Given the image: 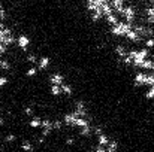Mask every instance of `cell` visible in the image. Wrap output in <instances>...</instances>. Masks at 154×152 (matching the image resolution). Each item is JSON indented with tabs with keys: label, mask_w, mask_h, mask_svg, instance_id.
<instances>
[{
	"label": "cell",
	"mask_w": 154,
	"mask_h": 152,
	"mask_svg": "<svg viewBox=\"0 0 154 152\" xmlns=\"http://www.w3.org/2000/svg\"><path fill=\"white\" fill-rule=\"evenodd\" d=\"M17 37L14 34V30L11 27H6L3 21H0V45L9 48L15 43Z\"/></svg>",
	"instance_id": "cell-1"
},
{
	"label": "cell",
	"mask_w": 154,
	"mask_h": 152,
	"mask_svg": "<svg viewBox=\"0 0 154 152\" xmlns=\"http://www.w3.org/2000/svg\"><path fill=\"white\" fill-rule=\"evenodd\" d=\"M132 24L126 22V21H118L117 24L111 25V33L115 34V36H126V33L129 30H132Z\"/></svg>",
	"instance_id": "cell-2"
},
{
	"label": "cell",
	"mask_w": 154,
	"mask_h": 152,
	"mask_svg": "<svg viewBox=\"0 0 154 152\" xmlns=\"http://www.w3.org/2000/svg\"><path fill=\"white\" fill-rule=\"evenodd\" d=\"M120 15L126 19V22H129V24L133 25V21H135V18H136V9H135V6L127 4V6L123 7V10L120 12Z\"/></svg>",
	"instance_id": "cell-3"
},
{
	"label": "cell",
	"mask_w": 154,
	"mask_h": 152,
	"mask_svg": "<svg viewBox=\"0 0 154 152\" xmlns=\"http://www.w3.org/2000/svg\"><path fill=\"white\" fill-rule=\"evenodd\" d=\"M52 130H54L52 119H50V118H42V122H41V136H44V137L50 136Z\"/></svg>",
	"instance_id": "cell-4"
},
{
	"label": "cell",
	"mask_w": 154,
	"mask_h": 152,
	"mask_svg": "<svg viewBox=\"0 0 154 152\" xmlns=\"http://www.w3.org/2000/svg\"><path fill=\"white\" fill-rule=\"evenodd\" d=\"M73 112H75L79 118H90L88 110H87V104L82 100H78L75 103V110H73Z\"/></svg>",
	"instance_id": "cell-5"
},
{
	"label": "cell",
	"mask_w": 154,
	"mask_h": 152,
	"mask_svg": "<svg viewBox=\"0 0 154 152\" xmlns=\"http://www.w3.org/2000/svg\"><path fill=\"white\" fill-rule=\"evenodd\" d=\"M48 81H50V85H63L64 84V75L54 70L48 76Z\"/></svg>",
	"instance_id": "cell-6"
},
{
	"label": "cell",
	"mask_w": 154,
	"mask_h": 152,
	"mask_svg": "<svg viewBox=\"0 0 154 152\" xmlns=\"http://www.w3.org/2000/svg\"><path fill=\"white\" fill-rule=\"evenodd\" d=\"M15 42H17L18 48L23 51H27L29 46H30V43H32V40H30V37H29L27 34H18V37H17Z\"/></svg>",
	"instance_id": "cell-7"
},
{
	"label": "cell",
	"mask_w": 154,
	"mask_h": 152,
	"mask_svg": "<svg viewBox=\"0 0 154 152\" xmlns=\"http://www.w3.org/2000/svg\"><path fill=\"white\" fill-rule=\"evenodd\" d=\"M50 63H51V58H50L48 55H42V57H39V58H38V64H36L38 72L47 70L48 66H50Z\"/></svg>",
	"instance_id": "cell-8"
},
{
	"label": "cell",
	"mask_w": 154,
	"mask_h": 152,
	"mask_svg": "<svg viewBox=\"0 0 154 152\" xmlns=\"http://www.w3.org/2000/svg\"><path fill=\"white\" fill-rule=\"evenodd\" d=\"M145 79H147V75L144 72H136L135 73V85H138V87L145 85Z\"/></svg>",
	"instance_id": "cell-9"
},
{
	"label": "cell",
	"mask_w": 154,
	"mask_h": 152,
	"mask_svg": "<svg viewBox=\"0 0 154 152\" xmlns=\"http://www.w3.org/2000/svg\"><path fill=\"white\" fill-rule=\"evenodd\" d=\"M126 37L130 39V40H133V42H142V40H144V37H141V36L133 30V27H132V30H129V31L126 33Z\"/></svg>",
	"instance_id": "cell-10"
},
{
	"label": "cell",
	"mask_w": 154,
	"mask_h": 152,
	"mask_svg": "<svg viewBox=\"0 0 154 152\" xmlns=\"http://www.w3.org/2000/svg\"><path fill=\"white\" fill-rule=\"evenodd\" d=\"M109 137H108V134L106 133H100L99 136H97V146H108V143H109Z\"/></svg>",
	"instance_id": "cell-11"
},
{
	"label": "cell",
	"mask_w": 154,
	"mask_h": 152,
	"mask_svg": "<svg viewBox=\"0 0 154 152\" xmlns=\"http://www.w3.org/2000/svg\"><path fill=\"white\" fill-rule=\"evenodd\" d=\"M109 4H111V7H112L114 12H121L123 7H124V1L123 0H112Z\"/></svg>",
	"instance_id": "cell-12"
},
{
	"label": "cell",
	"mask_w": 154,
	"mask_h": 152,
	"mask_svg": "<svg viewBox=\"0 0 154 152\" xmlns=\"http://www.w3.org/2000/svg\"><path fill=\"white\" fill-rule=\"evenodd\" d=\"M38 58H39V57H38L35 52H29V54L26 55V60H24V61H26L27 64H30V66H36V64H38Z\"/></svg>",
	"instance_id": "cell-13"
},
{
	"label": "cell",
	"mask_w": 154,
	"mask_h": 152,
	"mask_svg": "<svg viewBox=\"0 0 154 152\" xmlns=\"http://www.w3.org/2000/svg\"><path fill=\"white\" fill-rule=\"evenodd\" d=\"M20 146H21V149L24 152H33L35 151V145L32 143V140H23Z\"/></svg>",
	"instance_id": "cell-14"
},
{
	"label": "cell",
	"mask_w": 154,
	"mask_h": 152,
	"mask_svg": "<svg viewBox=\"0 0 154 152\" xmlns=\"http://www.w3.org/2000/svg\"><path fill=\"white\" fill-rule=\"evenodd\" d=\"M41 122H42V118L41 116H32L30 118V121H29V124H30V127L32 128H41Z\"/></svg>",
	"instance_id": "cell-15"
},
{
	"label": "cell",
	"mask_w": 154,
	"mask_h": 152,
	"mask_svg": "<svg viewBox=\"0 0 154 152\" xmlns=\"http://www.w3.org/2000/svg\"><path fill=\"white\" fill-rule=\"evenodd\" d=\"M114 51H115V54H117L121 60L127 55V49H126V46H124V45H117V46L114 48Z\"/></svg>",
	"instance_id": "cell-16"
},
{
	"label": "cell",
	"mask_w": 154,
	"mask_h": 152,
	"mask_svg": "<svg viewBox=\"0 0 154 152\" xmlns=\"http://www.w3.org/2000/svg\"><path fill=\"white\" fill-rule=\"evenodd\" d=\"M23 112H24V115H27V116H35V103H32V104H26L24 107H23Z\"/></svg>",
	"instance_id": "cell-17"
},
{
	"label": "cell",
	"mask_w": 154,
	"mask_h": 152,
	"mask_svg": "<svg viewBox=\"0 0 154 152\" xmlns=\"http://www.w3.org/2000/svg\"><path fill=\"white\" fill-rule=\"evenodd\" d=\"M141 69H145V70H154V60L153 58H147V60L141 64Z\"/></svg>",
	"instance_id": "cell-18"
},
{
	"label": "cell",
	"mask_w": 154,
	"mask_h": 152,
	"mask_svg": "<svg viewBox=\"0 0 154 152\" xmlns=\"http://www.w3.org/2000/svg\"><path fill=\"white\" fill-rule=\"evenodd\" d=\"M105 18H106V21H108L111 25H114V24H117V22L120 21V19H118V15H117L115 12H111V13H109V15H106Z\"/></svg>",
	"instance_id": "cell-19"
},
{
	"label": "cell",
	"mask_w": 154,
	"mask_h": 152,
	"mask_svg": "<svg viewBox=\"0 0 154 152\" xmlns=\"http://www.w3.org/2000/svg\"><path fill=\"white\" fill-rule=\"evenodd\" d=\"M61 87V93L63 94H66V96H72L73 94V88H72V85L70 84H63V85H60Z\"/></svg>",
	"instance_id": "cell-20"
},
{
	"label": "cell",
	"mask_w": 154,
	"mask_h": 152,
	"mask_svg": "<svg viewBox=\"0 0 154 152\" xmlns=\"http://www.w3.org/2000/svg\"><path fill=\"white\" fill-rule=\"evenodd\" d=\"M50 93H51V96H55V97H58V96L63 94L60 85H50Z\"/></svg>",
	"instance_id": "cell-21"
},
{
	"label": "cell",
	"mask_w": 154,
	"mask_h": 152,
	"mask_svg": "<svg viewBox=\"0 0 154 152\" xmlns=\"http://www.w3.org/2000/svg\"><path fill=\"white\" fill-rule=\"evenodd\" d=\"M24 75H26L27 78H33V76H36V75H38V69H36V66H29Z\"/></svg>",
	"instance_id": "cell-22"
},
{
	"label": "cell",
	"mask_w": 154,
	"mask_h": 152,
	"mask_svg": "<svg viewBox=\"0 0 154 152\" xmlns=\"http://www.w3.org/2000/svg\"><path fill=\"white\" fill-rule=\"evenodd\" d=\"M11 61L9 60H6V58H2L0 60V70H5V72H8V70H11Z\"/></svg>",
	"instance_id": "cell-23"
},
{
	"label": "cell",
	"mask_w": 154,
	"mask_h": 152,
	"mask_svg": "<svg viewBox=\"0 0 154 152\" xmlns=\"http://www.w3.org/2000/svg\"><path fill=\"white\" fill-rule=\"evenodd\" d=\"M17 142V134L15 133H8L5 136V143H14Z\"/></svg>",
	"instance_id": "cell-24"
},
{
	"label": "cell",
	"mask_w": 154,
	"mask_h": 152,
	"mask_svg": "<svg viewBox=\"0 0 154 152\" xmlns=\"http://www.w3.org/2000/svg\"><path fill=\"white\" fill-rule=\"evenodd\" d=\"M52 127H54V130H61L63 128V121L61 119H55V121H52Z\"/></svg>",
	"instance_id": "cell-25"
},
{
	"label": "cell",
	"mask_w": 154,
	"mask_h": 152,
	"mask_svg": "<svg viewBox=\"0 0 154 152\" xmlns=\"http://www.w3.org/2000/svg\"><path fill=\"white\" fill-rule=\"evenodd\" d=\"M145 85H148V87L154 85V73H148V75H147V79H145Z\"/></svg>",
	"instance_id": "cell-26"
},
{
	"label": "cell",
	"mask_w": 154,
	"mask_h": 152,
	"mask_svg": "<svg viewBox=\"0 0 154 152\" xmlns=\"http://www.w3.org/2000/svg\"><path fill=\"white\" fill-rule=\"evenodd\" d=\"M8 84H9V78L6 75H0V88H3Z\"/></svg>",
	"instance_id": "cell-27"
},
{
	"label": "cell",
	"mask_w": 154,
	"mask_h": 152,
	"mask_svg": "<svg viewBox=\"0 0 154 152\" xmlns=\"http://www.w3.org/2000/svg\"><path fill=\"white\" fill-rule=\"evenodd\" d=\"M145 46H147V49L154 48V37H147L145 39Z\"/></svg>",
	"instance_id": "cell-28"
},
{
	"label": "cell",
	"mask_w": 154,
	"mask_h": 152,
	"mask_svg": "<svg viewBox=\"0 0 154 152\" xmlns=\"http://www.w3.org/2000/svg\"><path fill=\"white\" fill-rule=\"evenodd\" d=\"M145 97L147 99H154V85L148 87V91L145 93Z\"/></svg>",
	"instance_id": "cell-29"
},
{
	"label": "cell",
	"mask_w": 154,
	"mask_h": 152,
	"mask_svg": "<svg viewBox=\"0 0 154 152\" xmlns=\"http://www.w3.org/2000/svg\"><path fill=\"white\" fill-rule=\"evenodd\" d=\"M106 148H109V149H115L117 151V148H118V142L114 139V140H109V143H108V146Z\"/></svg>",
	"instance_id": "cell-30"
},
{
	"label": "cell",
	"mask_w": 154,
	"mask_h": 152,
	"mask_svg": "<svg viewBox=\"0 0 154 152\" xmlns=\"http://www.w3.org/2000/svg\"><path fill=\"white\" fill-rule=\"evenodd\" d=\"M6 18V9L3 7V4L0 3V21H3Z\"/></svg>",
	"instance_id": "cell-31"
},
{
	"label": "cell",
	"mask_w": 154,
	"mask_h": 152,
	"mask_svg": "<svg viewBox=\"0 0 154 152\" xmlns=\"http://www.w3.org/2000/svg\"><path fill=\"white\" fill-rule=\"evenodd\" d=\"M145 13H147V16H154V1L148 9H145Z\"/></svg>",
	"instance_id": "cell-32"
},
{
	"label": "cell",
	"mask_w": 154,
	"mask_h": 152,
	"mask_svg": "<svg viewBox=\"0 0 154 152\" xmlns=\"http://www.w3.org/2000/svg\"><path fill=\"white\" fill-rule=\"evenodd\" d=\"M75 142H76V139H75V137H72V136L66 137V145H75Z\"/></svg>",
	"instance_id": "cell-33"
},
{
	"label": "cell",
	"mask_w": 154,
	"mask_h": 152,
	"mask_svg": "<svg viewBox=\"0 0 154 152\" xmlns=\"http://www.w3.org/2000/svg\"><path fill=\"white\" fill-rule=\"evenodd\" d=\"M6 51H8V48H6V46H3V45H0V60L3 58V55L6 54Z\"/></svg>",
	"instance_id": "cell-34"
},
{
	"label": "cell",
	"mask_w": 154,
	"mask_h": 152,
	"mask_svg": "<svg viewBox=\"0 0 154 152\" xmlns=\"http://www.w3.org/2000/svg\"><path fill=\"white\" fill-rule=\"evenodd\" d=\"M94 152H106V148H103V146H96V148H94Z\"/></svg>",
	"instance_id": "cell-35"
},
{
	"label": "cell",
	"mask_w": 154,
	"mask_h": 152,
	"mask_svg": "<svg viewBox=\"0 0 154 152\" xmlns=\"http://www.w3.org/2000/svg\"><path fill=\"white\" fill-rule=\"evenodd\" d=\"M3 125H5V118L0 115V128H3Z\"/></svg>",
	"instance_id": "cell-36"
},
{
	"label": "cell",
	"mask_w": 154,
	"mask_h": 152,
	"mask_svg": "<svg viewBox=\"0 0 154 152\" xmlns=\"http://www.w3.org/2000/svg\"><path fill=\"white\" fill-rule=\"evenodd\" d=\"M106 152H117L115 149H109V148H106Z\"/></svg>",
	"instance_id": "cell-37"
}]
</instances>
